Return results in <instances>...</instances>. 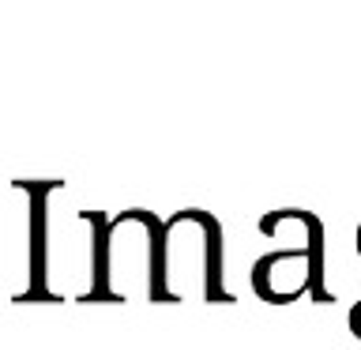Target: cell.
<instances>
[{
    "mask_svg": "<svg viewBox=\"0 0 361 350\" xmlns=\"http://www.w3.org/2000/svg\"><path fill=\"white\" fill-rule=\"evenodd\" d=\"M102 234L98 211H53L49 181L30 185V298L102 301Z\"/></svg>",
    "mask_w": 361,
    "mask_h": 350,
    "instance_id": "obj_1",
    "label": "cell"
},
{
    "mask_svg": "<svg viewBox=\"0 0 361 350\" xmlns=\"http://www.w3.org/2000/svg\"><path fill=\"white\" fill-rule=\"evenodd\" d=\"M158 301H230L222 290V230L211 211L185 207L162 219Z\"/></svg>",
    "mask_w": 361,
    "mask_h": 350,
    "instance_id": "obj_2",
    "label": "cell"
},
{
    "mask_svg": "<svg viewBox=\"0 0 361 350\" xmlns=\"http://www.w3.org/2000/svg\"><path fill=\"white\" fill-rule=\"evenodd\" d=\"M259 234L271 237L264 256L252 264V290L271 305L298 301L305 294H320L324 275V226L312 211L282 207L259 219Z\"/></svg>",
    "mask_w": 361,
    "mask_h": 350,
    "instance_id": "obj_3",
    "label": "cell"
},
{
    "mask_svg": "<svg viewBox=\"0 0 361 350\" xmlns=\"http://www.w3.org/2000/svg\"><path fill=\"white\" fill-rule=\"evenodd\" d=\"M158 230L162 219L143 207L106 219L102 301H158Z\"/></svg>",
    "mask_w": 361,
    "mask_h": 350,
    "instance_id": "obj_4",
    "label": "cell"
},
{
    "mask_svg": "<svg viewBox=\"0 0 361 350\" xmlns=\"http://www.w3.org/2000/svg\"><path fill=\"white\" fill-rule=\"evenodd\" d=\"M350 332L361 339V301H354V309H350Z\"/></svg>",
    "mask_w": 361,
    "mask_h": 350,
    "instance_id": "obj_5",
    "label": "cell"
},
{
    "mask_svg": "<svg viewBox=\"0 0 361 350\" xmlns=\"http://www.w3.org/2000/svg\"><path fill=\"white\" fill-rule=\"evenodd\" d=\"M357 256H361V226H357Z\"/></svg>",
    "mask_w": 361,
    "mask_h": 350,
    "instance_id": "obj_6",
    "label": "cell"
}]
</instances>
